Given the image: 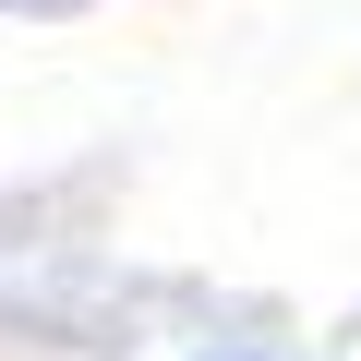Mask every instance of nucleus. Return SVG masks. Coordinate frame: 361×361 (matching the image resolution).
<instances>
[]
</instances>
